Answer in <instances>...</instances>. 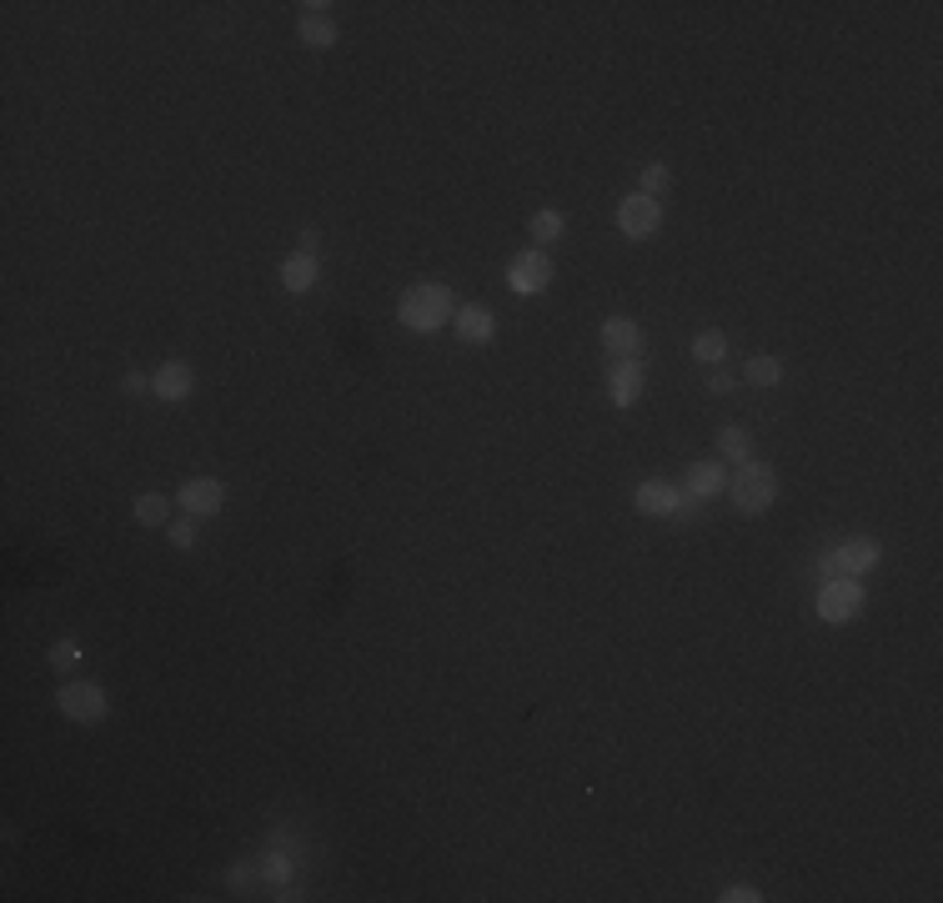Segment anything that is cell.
<instances>
[{
	"label": "cell",
	"mask_w": 943,
	"mask_h": 903,
	"mask_svg": "<svg viewBox=\"0 0 943 903\" xmlns=\"http://www.w3.org/2000/svg\"><path fill=\"white\" fill-rule=\"evenodd\" d=\"M507 286L517 296H543L547 286H553V256H547L543 246L517 251V256L507 262Z\"/></svg>",
	"instance_id": "8992f818"
},
{
	"label": "cell",
	"mask_w": 943,
	"mask_h": 903,
	"mask_svg": "<svg viewBox=\"0 0 943 903\" xmlns=\"http://www.w3.org/2000/svg\"><path fill=\"white\" fill-rule=\"evenodd\" d=\"M296 246H302V256H316V231H302V237H296Z\"/></svg>",
	"instance_id": "4316f807"
},
{
	"label": "cell",
	"mask_w": 943,
	"mask_h": 903,
	"mask_svg": "<svg viewBox=\"0 0 943 903\" xmlns=\"http://www.w3.org/2000/svg\"><path fill=\"white\" fill-rule=\"evenodd\" d=\"M316 276H322V266H316V256H302V251H296V256H286L282 262V286L292 296H302V292H312L316 286Z\"/></svg>",
	"instance_id": "2e32d148"
},
{
	"label": "cell",
	"mask_w": 943,
	"mask_h": 903,
	"mask_svg": "<svg viewBox=\"0 0 943 903\" xmlns=\"http://www.w3.org/2000/svg\"><path fill=\"white\" fill-rule=\"evenodd\" d=\"M883 563V547L873 543V537H848V543H838L834 553H824V577H863L873 573V567Z\"/></svg>",
	"instance_id": "5b68a950"
},
{
	"label": "cell",
	"mask_w": 943,
	"mask_h": 903,
	"mask_svg": "<svg viewBox=\"0 0 943 903\" xmlns=\"http://www.w3.org/2000/svg\"><path fill=\"white\" fill-rule=\"evenodd\" d=\"M130 517L142 527H166V517H171V507H166L161 492H142V497L130 502Z\"/></svg>",
	"instance_id": "ac0fdd59"
},
{
	"label": "cell",
	"mask_w": 943,
	"mask_h": 903,
	"mask_svg": "<svg viewBox=\"0 0 943 903\" xmlns=\"http://www.w3.org/2000/svg\"><path fill=\"white\" fill-rule=\"evenodd\" d=\"M296 35H302V45H312V51H332L336 45V21H332V6L326 0H312V6H296Z\"/></svg>",
	"instance_id": "9c48e42d"
},
{
	"label": "cell",
	"mask_w": 943,
	"mask_h": 903,
	"mask_svg": "<svg viewBox=\"0 0 943 903\" xmlns=\"http://www.w3.org/2000/svg\"><path fill=\"white\" fill-rule=\"evenodd\" d=\"M161 533H166V543H171L176 553H191L196 547V517H186V523H166Z\"/></svg>",
	"instance_id": "cb8c5ba5"
},
{
	"label": "cell",
	"mask_w": 943,
	"mask_h": 903,
	"mask_svg": "<svg viewBox=\"0 0 943 903\" xmlns=\"http://www.w3.org/2000/svg\"><path fill=\"white\" fill-rule=\"evenodd\" d=\"M717 899H723V903H758L763 893H758V889H748V883H733V889H723Z\"/></svg>",
	"instance_id": "d4e9b609"
},
{
	"label": "cell",
	"mask_w": 943,
	"mask_h": 903,
	"mask_svg": "<svg viewBox=\"0 0 943 903\" xmlns=\"http://www.w3.org/2000/svg\"><path fill=\"white\" fill-rule=\"evenodd\" d=\"M452 316H457V302L442 282H417V286H407L401 302H397V322L407 332H422V337L427 332H442Z\"/></svg>",
	"instance_id": "6da1fadb"
},
{
	"label": "cell",
	"mask_w": 943,
	"mask_h": 903,
	"mask_svg": "<svg viewBox=\"0 0 943 903\" xmlns=\"http://www.w3.org/2000/svg\"><path fill=\"white\" fill-rule=\"evenodd\" d=\"M176 502L186 507V517H217V512L227 507V487H221L217 477H191V482H181Z\"/></svg>",
	"instance_id": "30bf717a"
},
{
	"label": "cell",
	"mask_w": 943,
	"mask_h": 903,
	"mask_svg": "<svg viewBox=\"0 0 943 903\" xmlns=\"http://www.w3.org/2000/svg\"><path fill=\"white\" fill-rule=\"evenodd\" d=\"M527 231H532V241H537V246H557V241H563V231H567V221H563V211H557V207H543V211H532Z\"/></svg>",
	"instance_id": "e0dca14e"
},
{
	"label": "cell",
	"mask_w": 943,
	"mask_h": 903,
	"mask_svg": "<svg viewBox=\"0 0 943 903\" xmlns=\"http://www.w3.org/2000/svg\"><path fill=\"white\" fill-rule=\"evenodd\" d=\"M778 497V477H773L768 462H737V472L727 477V502H733L743 517H763Z\"/></svg>",
	"instance_id": "7a4b0ae2"
},
{
	"label": "cell",
	"mask_w": 943,
	"mask_h": 903,
	"mask_svg": "<svg viewBox=\"0 0 943 903\" xmlns=\"http://www.w3.org/2000/svg\"><path fill=\"white\" fill-rule=\"evenodd\" d=\"M717 452H723L727 462H753V437H748V427H723V432H717Z\"/></svg>",
	"instance_id": "d6986e66"
},
{
	"label": "cell",
	"mask_w": 943,
	"mask_h": 903,
	"mask_svg": "<svg viewBox=\"0 0 943 903\" xmlns=\"http://www.w3.org/2000/svg\"><path fill=\"white\" fill-rule=\"evenodd\" d=\"M618 231L628 241H648L662 231V201L642 197V191H632V197L618 201Z\"/></svg>",
	"instance_id": "52a82bcc"
},
{
	"label": "cell",
	"mask_w": 943,
	"mask_h": 903,
	"mask_svg": "<svg viewBox=\"0 0 943 903\" xmlns=\"http://www.w3.org/2000/svg\"><path fill=\"white\" fill-rule=\"evenodd\" d=\"M642 387H648V377H642V361L638 357L612 361V367H608V397H612V407H638Z\"/></svg>",
	"instance_id": "4fadbf2b"
},
{
	"label": "cell",
	"mask_w": 943,
	"mask_h": 903,
	"mask_svg": "<svg viewBox=\"0 0 943 903\" xmlns=\"http://www.w3.org/2000/svg\"><path fill=\"white\" fill-rule=\"evenodd\" d=\"M693 357L703 361V367H723V357H727V337H723L717 327L698 332V337H693Z\"/></svg>",
	"instance_id": "ffe728a7"
},
{
	"label": "cell",
	"mask_w": 943,
	"mask_h": 903,
	"mask_svg": "<svg viewBox=\"0 0 943 903\" xmlns=\"http://www.w3.org/2000/svg\"><path fill=\"white\" fill-rule=\"evenodd\" d=\"M452 327H457V342H462V347H488V342L497 337V316H492L488 306H457Z\"/></svg>",
	"instance_id": "5bb4252c"
},
{
	"label": "cell",
	"mask_w": 943,
	"mask_h": 903,
	"mask_svg": "<svg viewBox=\"0 0 943 903\" xmlns=\"http://www.w3.org/2000/svg\"><path fill=\"white\" fill-rule=\"evenodd\" d=\"M55 707H61L65 723H81V728H96V723H106L111 713V697L101 683H61V693H55Z\"/></svg>",
	"instance_id": "3957f363"
},
{
	"label": "cell",
	"mask_w": 943,
	"mask_h": 903,
	"mask_svg": "<svg viewBox=\"0 0 943 903\" xmlns=\"http://www.w3.org/2000/svg\"><path fill=\"white\" fill-rule=\"evenodd\" d=\"M597 342H603V351H608L612 361H628L642 351V327L632 322V316H608L603 332H597Z\"/></svg>",
	"instance_id": "7c38bea8"
},
{
	"label": "cell",
	"mask_w": 943,
	"mask_h": 903,
	"mask_svg": "<svg viewBox=\"0 0 943 903\" xmlns=\"http://www.w3.org/2000/svg\"><path fill=\"white\" fill-rule=\"evenodd\" d=\"M683 492H688V502H713V497H723L727 492V472H723V462H693L688 468V477H683Z\"/></svg>",
	"instance_id": "9a60e30c"
},
{
	"label": "cell",
	"mask_w": 943,
	"mask_h": 903,
	"mask_svg": "<svg viewBox=\"0 0 943 903\" xmlns=\"http://www.w3.org/2000/svg\"><path fill=\"white\" fill-rule=\"evenodd\" d=\"M668 181H672V171H668L662 161H648V166H642V197L658 201L662 191H668Z\"/></svg>",
	"instance_id": "603a6c76"
},
{
	"label": "cell",
	"mask_w": 943,
	"mask_h": 903,
	"mask_svg": "<svg viewBox=\"0 0 943 903\" xmlns=\"http://www.w3.org/2000/svg\"><path fill=\"white\" fill-rule=\"evenodd\" d=\"M733 387H737V377H727V371H717V367L708 371V392H713V397H727Z\"/></svg>",
	"instance_id": "484cf974"
},
{
	"label": "cell",
	"mask_w": 943,
	"mask_h": 903,
	"mask_svg": "<svg viewBox=\"0 0 943 903\" xmlns=\"http://www.w3.org/2000/svg\"><path fill=\"white\" fill-rule=\"evenodd\" d=\"M748 381H753V387H778V381H783V361L768 357V351H763V357H753L748 361Z\"/></svg>",
	"instance_id": "44dd1931"
},
{
	"label": "cell",
	"mask_w": 943,
	"mask_h": 903,
	"mask_svg": "<svg viewBox=\"0 0 943 903\" xmlns=\"http://www.w3.org/2000/svg\"><path fill=\"white\" fill-rule=\"evenodd\" d=\"M81 658H86V653H81V642H76V638H55V642H51V668H55V673H71Z\"/></svg>",
	"instance_id": "7402d4cb"
},
{
	"label": "cell",
	"mask_w": 943,
	"mask_h": 903,
	"mask_svg": "<svg viewBox=\"0 0 943 903\" xmlns=\"http://www.w3.org/2000/svg\"><path fill=\"white\" fill-rule=\"evenodd\" d=\"M863 602H868V592L858 577H824V588H818V618L844 628V622H853L863 612Z\"/></svg>",
	"instance_id": "277c9868"
},
{
	"label": "cell",
	"mask_w": 943,
	"mask_h": 903,
	"mask_svg": "<svg viewBox=\"0 0 943 903\" xmlns=\"http://www.w3.org/2000/svg\"><path fill=\"white\" fill-rule=\"evenodd\" d=\"M191 392H196L191 361H161V367L151 371V397L156 402H186Z\"/></svg>",
	"instance_id": "8fae6325"
},
{
	"label": "cell",
	"mask_w": 943,
	"mask_h": 903,
	"mask_svg": "<svg viewBox=\"0 0 943 903\" xmlns=\"http://www.w3.org/2000/svg\"><path fill=\"white\" fill-rule=\"evenodd\" d=\"M632 507H638L642 517H683L693 502H688L683 487L652 477V482H638V487H632Z\"/></svg>",
	"instance_id": "ba28073f"
}]
</instances>
